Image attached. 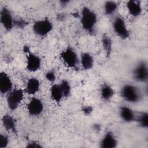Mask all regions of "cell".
Masks as SVG:
<instances>
[{"mask_svg":"<svg viewBox=\"0 0 148 148\" xmlns=\"http://www.w3.org/2000/svg\"><path fill=\"white\" fill-rule=\"evenodd\" d=\"M102 43L103 47L106 52V54L107 57H109L112 52V40L108 36L104 35L102 39Z\"/></svg>","mask_w":148,"mask_h":148,"instance_id":"obj_20","label":"cell"},{"mask_svg":"<svg viewBox=\"0 0 148 148\" xmlns=\"http://www.w3.org/2000/svg\"><path fill=\"white\" fill-rule=\"evenodd\" d=\"M114 95V91L112 87L108 84H104L101 88V95L103 99L109 101Z\"/></svg>","mask_w":148,"mask_h":148,"instance_id":"obj_19","label":"cell"},{"mask_svg":"<svg viewBox=\"0 0 148 148\" xmlns=\"http://www.w3.org/2000/svg\"><path fill=\"white\" fill-rule=\"evenodd\" d=\"M0 20L4 28L8 31H10L14 26V18L10 12L6 8H3L1 11Z\"/></svg>","mask_w":148,"mask_h":148,"instance_id":"obj_8","label":"cell"},{"mask_svg":"<svg viewBox=\"0 0 148 148\" xmlns=\"http://www.w3.org/2000/svg\"><path fill=\"white\" fill-rule=\"evenodd\" d=\"M120 115L121 118L125 122L130 123L135 120V115L133 110L130 108L123 106L120 109Z\"/></svg>","mask_w":148,"mask_h":148,"instance_id":"obj_13","label":"cell"},{"mask_svg":"<svg viewBox=\"0 0 148 148\" xmlns=\"http://www.w3.org/2000/svg\"><path fill=\"white\" fill-rule=\"evenodd\" d=\"M2 123L6 130L17 134L16 122L14 119L9 114H5L2 119Z\"/></svg>","mask_w":148,"mask_h":148,"instance_id":"obj_15","label":"cell"},{"mask_svg":"<svg viewBox=\"0 0 148 148\" xmlns=\"http://www.w3.org/2000/svg\"><path fill=\"white\" fill-rule=\"evenodd\" d=\"M28 23L23 18H17L14 19V26L18 28H24Z\"/></svg>","mask_w":148,"mask_h":148,"instance_id":"obj_24","label":"cell"},{"mask_svg":"<svg viewBox=\"0 0 148 148\" xmlns=\"http://www.w3.org/2000/svg\"><path fill=\"white\" fill-rule=\"evenodd\" d=\"M121 97L128 102L135 103L140 101L141 94L139 90L131 84L124 85L121 90Z\"/></svg>","mask_w":148,"mask_h":148,"instance_id":"obj_2","label":"cell"},{"mask_svg":"<svg viewBox=\"0 0 148 148\" xmlns=\"http://www.w3.org/2000/svg\"><path fill=\"white\" fill-rule=\"evenodd\" d=\"M127 8L131 15L134 17H137L142 12V8L138 1H129L127 3Z\"/></svg>","mask_w":148,"mask_h":148,"instance_id":"obj_16","label":"cell"},{"mask_svg":"<svg viewBox=\"0 0 148 148\" xmlns=\"http://www.w3.org/2000/svg\"><path fill=\"white\" fill-rule=\"evenodd\" d=\"M133 77L138 82H145L148 79V68L147 64L144 61L140 62L133 71Z\"/></svg>","mask_w":148,"mask_h":148,"instance_id":"obj_7","label":"cell"},{"mask_svg":"<svg viewBox=\"0 0 148 148\" xmlns=\"http://www.w3.org/2000/svg\"><path fill=\"white\" fill-rule=\"evenodd\" d=\"M117 145V141L110 131L105 134L100 143V146L102 148H114Z\"/></svg>","mask_w":148,"mask_h":148,"instance_id":"obj_12","label":"cell"},{"mask_svg":"<svg viewBox=\"0 0 148 148\" xmlns=\"http://www.w3.org/2000/svg\"><path fill=\"white\" fill-rule=\"evenodd\" d=\"M9 143V139L7 136L1 134L0 135V148H5Z\"/></svg>","mask_w":148,"mask_h":148,"instance_id":"obj_25","label":"cell"},{"mask_svg":"<svg viewBox=\"0 0 148 148\" xmlns=\"http://www.w3.org/2000/svg\"><path fill=\"white\" fill-rule=\"evenodd\" d=\"M81 65L83 69L88 70L91 69L94 65V60L91 54L88 53H83L81 55Z\"/></svg>","mask_w":148,"mask_h":148,"instance_id":"obj_17","label":"cell"},{"mask_svg":"<svg viewBox=\"0 0 148 148\" xmlns=\"http://www.w3.org/2000/svg\"><path fill=\"white\" fill-rule=\"evenodd\" d=\"M114 32L121 38L125 39L130 36V32L126 27L124 19L121 17H117L113 23Z\"/></svg>","mask_w":148,"mask_h":148,"instance_id":"obj_6","label":"cell"},{"mask_svg":"<svg viewBox=\"0 0 148 148\" xmlns=\"http://www.w3.org/2000/svg\"><path fill=\"white\" fill-rule=\"evenodd\" d=\"M41 147L42 146L40 145L39 143L35 141H31L28 143H27V147H30V148H38Z\"/></svg>","mask_w":148,"mask_h":148,"instance_id":"obj_27","label":"cell"},{"mask_svg":"<svg viewBox=\"0 0 148 148\" xmlns=\"http://www.w3.org/2000/svg\"><path fill=\"white\" fill-rule=\"evenodd\" d=\"M53 28V24L48 18L36 21L34 23L32 29L35 34L40 36L47 35Z\"/></svg>","mask_w":148,"mask_h":148,"instance_id":"obj_4","label":"cell"},{"mask_svg":"<svg viewBox=\"0 0 148 148\" xmlns=\"http://www.w3.org/2000/svg\"><path fill=\"white\" fill-rule=\"evenodd\" d=\"M118 5L114 1H107L104 5L105 13L107 15L112 14L117 9Z\"/></svg>","mask_w":148,"mask_h":148,"instance_id":"obj_21","label":"cell"},{"mask_svg":"<svg viewBox=\"0 0 148 148\" xmlns=\"http://www.w3.org/2000/svg\"><path fill=\"white\" fill-rule=\"evenodd\" d=\"M41 64V61L39 57L32 53H28L27 54V69L30 72H35L38 71Z\"/></svg>","mask_w":148,"mask_h":148,"instance_id":"obj_10","label":"cell"},{"mask_svg":"<svg viewBox=\"0 0 148 148\" xmlns=\"http://www.w3.org/2000/svg\"><path fill=\"white\" fill-rule=\"evenodd\" d=\"M92 108L91 106H84L83 108V113L86 114V115H88L90 114L92 112Z\"/></svg>","mask_w":148,"mask_h":148,"instance_id":"obj_28","label":"cell"},{"mask_svg":"<svg viewBox=\"0 0 148 148\" xmlns=\"http://www.w3.org/2000/svg\"><path fill=\"white\" fill-rule=\"evenodd\" d=\"M39 87L40 83L38 79L32 77L28 80L25 88V91L30 95L35 94L39 91Z\"/></svg>","mask_w":148,"mask_h":148,"instance_id":"obj_14","label":"cell"},{"mask_svg":"<svg viewBox=\"0 0 148 148\" xmlns=\"http://www.w3.org/2000/svg\"><path fill=\"white\" fill-rule=\"evenodd\" d=\"M24 97V91L20 88L12 90L7 97L8 108L11 110H16L21 102Z\"/></svg>","mask_w":148,"mask_h":148,"instance_id":"obj_3","label":"cell"},{"mask_svg":"<svg viewBox=\"0 0 148 148\" xmlns=\"http://www.w3.org/2000/svg\"><path fill=\"white\" fill-rule=\"evenodd\" d=\"M12 88V82L9 76L4 72L0 73V92L2 94L9 92Z\"/></svg>","mask_w":148,"mask_h":148,"instance_id":"obj_11","label":"cell"},{"mask_svg":"<svg viewBox=\"0 0 148 148\" xmlns=\"http://www.w3.org/2000/svg\"><path fill=\"white\" fill-rule=\"evenodd\" d=\"M59 86L62 91L63 96L64 97H68L71 93V86L69 82L66 80H64L61 82Z\"/></svg>","mask_w":148,"mask_h":148,"instance_id":"obj_23","label":"cell"},{"mask_svg":"<svg viewBox=\"0 0 148 148\" xmlns=\"http://www.w3.org/2000/svg\"><path fill=\"white\" fill-rule=\"evenodd\" d=\"M60 56L65 64L69 68H75L77 64V57L75 51L70 47L63 50Z\"/></svg>","mask_w":148,"mask_h":148,"instance_id":"obj_5","label":"cell"},{"mask_svg":"<svg viewBox=\"0 0 148 148\" xmlns=\"http://www.w3.org/2000/svg\"><path fill=\"white\" fill-rule=\"evenodd\" d=\"M43 105L42 102L38 98H33L27 105V110L31 116L39 115L43 111Z\"/></svg>","mask_w":148,"mask_h":148,"instance_id":"obj_9","label":"cell"},{"mask_svg":"<svg viewBox=\"0 0 148 148\" xmlns=\"http://www.w3.org/2000/svg\"><path fill=\"white\" fill-rule=\"evenodd\" d=\"M46 77L49 81L51 82H53L56 79V76L54 71H50L47 72L46 74Z\"/></svg>","mask_w":148,"mask_h":148,"instance_id":"obj_26","label":"cell"},{"mask_svg":"<svg viewBox=\"0 0 148 148\" xmlns=\"http://www.w3.org/2000/svg\"><path fill=\"white\" fill-rule=\"evenodd\" d=\"M97 21L96 14L87 7H84L81 12L80 22L83 28L90 34L94 32V27Z\"/></svg>","mask_w":148,"mask_h":148,"instance_id":"obj_1","label":"cell"},{"mask_svg":"<svg viewBox=\"0 0 148 148\" xmlns=\"http://www.w3.org/2000/svg\"><path fill=\"white\" fill-rule=\"evenodd\" d=\"M51 98L56 102H60L62 98L63 94L59 84H54L50 89Z\"/></svg>","mask_w":148,"mask_h":148,"instance_id":"obj_18","label":"cell"},{"mask_svg":"<svg viewBox=\"0 0 148 148\" xmlns=\"http://www.w3.org/2000/svg\"><path fill=\"white\" fill-rule=\"evenodd\" d=\"M60 2L62 3V4H63V5H65V4H66L68 2H69V1H60Z\"/></svg>","mask_w":148,"mask_h":148,"instance_id":"obj_29","label":"cell"},{"mask_svg":"<svg viewBox=\"0 0 148 148\" xmlns=\"http://www.w3.org/2000/svg\"><path fill=\"white\" fill-rule=\"evenodd\" d=\"M139 125L144 128H146L148 127V114L147 112L141 113L136 118Z\"/></svg>","mask_w":148,"mask_h":148,"instance_id":"obj_22","label":"cell"}]
</instances>
